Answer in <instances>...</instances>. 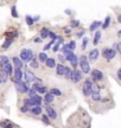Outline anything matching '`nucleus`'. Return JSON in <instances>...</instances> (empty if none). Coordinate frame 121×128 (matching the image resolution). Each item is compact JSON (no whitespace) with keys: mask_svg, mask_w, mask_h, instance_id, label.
<instances>
[{"mask_svg":"<svg viewBox=\"0 0 121 128\" xmlns=\"http://www.w3.org/2000/svg\"><path fill=\"white\" fill-rule=\"evenodd\" d=\"M78 65H80L83 74H89L90 72V64H89V61H88V56H86V55L81 56L80 61H78Z\"/></svg>","mask_w":121,"mask_h":128,"instance_id":"nucleus-1","label":"nucleus"},{"mask_svg":"<svg viewBox=\"0 0 121 128\" xmlns=\"http://www.w3.org/2000/svg\"><path fill=\"white\" fill-rule=\"evenodd\" d=\"M20 58L25 63H30L34 58V54L31 49H23L20 51Z\"/></svg>","mask_w":121,"mask_h":128,"instance_id":"nucleus-2","label":"nucleus"},{"mask_svg":"<svg viewBox=\"0 0 121 128\" xmlns=\"http://www.w3.org/2000/svg\"><path fill=\"white\" fill-rule=\"evenodd\" d=\"M116 52L118 51L115 50L114 47H103L102 49V57L106 58L107 61H112L116 56Z\"/></svg>","mask_w":121,"mask_h":128,"instance_id":"nucleus-3","label":"nucleus"},{"mask_svg":"<svg viewBox=\"0 0 121 128\" xmlns=\"http://www.w3.org/2000/svg\"><path fill=\"white\" fill-rule=\"evenodd\" d=\"M14 87H15V89H17L19 93H21V94H26L27 91H29V89H30L27 82L15 81V80H14Z\"/></svg>","mask_w":121,"mask_h":128,"instance_id":"nucleus-4","label":"nucleus"},{"mask_svg":"<svg viewBox=\"0 0 121 128\" xmlns=\"http://www.w3.org/2000/svg\"><path fill=\"white\" fill-rule=\"evenodd\" d=\"M90 76H91V80L94 82H99V81H102L103 80V74H102V71L99 70V69H93L90 71Z\"/></svg>","mask_w":121,"mask_h":128,"instance_id":"nucleus-5","label":"nucleus"},{"mask_svg":"<svg viewBox=\"0 0 121 128\" xmlns=\"http://www.w3.org/2000/svg\"><path fill=\"white\" fill-rule=\"evenodd\" d=\"M99 56H100V51H99L97 49L90 50V51H89V55H88V61H89V63L95 62L97 58H99Z\"/></svg>","mask_w":121,"mask_h":128,"instance_id":"nucleus-6","label":"nucleus"},{"mask_svg":"<svg viewBox=\"0 0 121 128\" xmlns=\"http://www.w3.org/2000/svg\"><path fill=\"white\" fill-rule=\"evenodd\" d=\"M45 112H46L47 116H49L50 119H52V120H56V119L58 117L57 112H56V110H55L52 107H50L49 104H45Z\"/></svg>","mask_w":121,"mask_h":128,"instance_id":"nucleus-7","label":"nucleus"},{"mask_svg":"<svg viewBox=\"0 0 121 128\" xmlns=\"http://www.w3.org/2000/svg\"><path fill=\"white\" fill-rule=\"evenodd\" d=\"M82 70H77V69H74L73 70V76H71V81L74 83H78V82L82 80Z\"/></svg>","mask_w":121,"mask_h":128,"instance_id":"nucleus-8","label":"nucleus"},{"mask_svg":"<svg viewBox=\"0 0 121 128\" xmlns=\"http://www.w3.org/2000/svg\"><path fill=\"white\" fill-rule=\"evenodd\" d=\"M24 77V72L21 71V68H15L13 70V80L15 81H21Z\"/></svg>","mask_w":121,"mask_h":128,"instance_id":"nucleus-9","label":"nucleus"},{"mask_svg":"<svg viewBox=\"0 0 121 128\" xmlns=\"http://www.w3.org/2000/svg\"><path fill=\"white\" fill-rule=\"evenodd\" d=\"M55 100V95L51 94L50 91H46L45 94H44V99H43V102H45V104H50V103H52Z\"/></svg>","mask_w":121,"mask_h":128,"instance_id":"nucleus-10","label":"nucleus"},{"mask_svg":"<svg viewBox=\"0 0 121 128\" xmlns=\"http://www.w3.org/2000/svg\"><path fill=\"white\" fill-rule=\"evenodd\" d=\"M24 78H25V81L29 83V82H32L36 80V75H34L31 70H26V71L24 72Z\"/></svg>","mask_w":121,"mask_h":128,"instance_id":"nucleus-11","label":"nucleus"},{"mask_svg":"<svg viewBox=\"0 0 121 128\" xmlns=\"http://www.w3.org/2000/svg\"><path fill=\"white\" fill-rule=\"evenodd\" d=\"M64 71H65V67H64V63H60V64H56V74L58 76H64Z\"/></svg>","mask_w":121,"mask_h":128,"instance_id":"nucleus-12","label":"nucleus"},{"mask_svg":"<svg viewBox=\"0 0 121 128\" xmlns=\"http://www.w3.org/2000/svg\"><path fill=\"white\" fill-rule=\"evenodd\" d=\"M30 112H31V114L32 115L38 116V115H42V113H43V108L40 107V106H33V107L30 109Z\"/></svg>","mask_w":121,"mask_h":128,"instance_id":"nucleus-13","label":"nucleus"},{"mask_svg":"<svg viewBox=\"0 0 121 128\" xmlns=\"http://www.w3.org/2000/svg\"><path fill=\"white\" fill-rule=\"evenodd\" d=\"M45 67L49 68V69H52V68L56 67V59L52 58V57H47L46 61H45Z\"/></svg>","mask_w":121,"mask_h":128,"instance_id":"nucleus-14","label":"nucleus"},{"mask_svg":"<svg viewBox=\"0 0 121 128\" xmlns=\"http://www.w3.org/2000/svg\"><path fill=\"white\" fill-rule=\"evenodd\" d=\"M31 99H32V102H33V106H42L43 99H42V96L39 94L34 95L33 97H31Z\"/></svg>","mask_w":121,"mask_h":128,"instance_id":"nucleus-15","label":"nucleus"},{"mask_svg":"<svg viewBox=\"0 0 121 128\" xmlns=\"http://www.w3.org/2000/svg\"><path fill=\"white\" fill-rule=\"evenodd\" d=\"M90 97L93 101H100L101 100V94H100V90H93L91 94H90Z\"/></svg>","mask_w":121,"mask_h":128,"instance_id":"nucleus-16","label":"nucleus"},{"mask_svg":"<svg viewBox=\"0 0 121 128\" xmlns=\"http://www.w3.org/2000/svg\"><path fill=\"white\" fill-rule=\"evenodd\" d=\"M101 25H102V23H101V21H99V20L93 21V23L90 24V26H89V31H91V32H93V31H96V30H97Z\"/></svg>","mask_w":121,"mask_h":128,"instance_id":"nucleus-17","label":"nucleus"},{"mask_svg":"<svg viewBox=\"0 0 121 128\" xmlns=\"http://www.w3.org/2000/svg\"><path fill=\"white\" fill-rule=\"evenodd\" d=\"M12 62H13V64L15 68H23V65H24L23 59H21L20 57H13V58H12Z\"/></svg>","mask_w":121,"mask_h":128,"instance_id":"nucleus-18","label":"nucleus"},{"mask_svg":"<svg viewBox=\"0 0 121 128\" xmlns=\"http://www.w3.org/2000/svg\"><path fill=\"white\" fill-rule=\"evenodd\" d=\"M49 32H50V30H49L47 27H42V30H40V32H39L40 38H42V39L47 38V37H49Z\"/></svg>","mask_w":121,"mask_h":128,"instance_id":"nucleus-19","label":"nucleus"},{"mask_svg":"<svg viewBox=\"0 0 121 128\" xmlns=\"http://www.w3.org/2000/svg\"><path fill=\"white\" fill-rule=\"evenodd\" d=\"M0 69H4V70L7 72V75H8V76L13 74V68H12V64H10V62H8V63H6L4 67L0 68Z\"/></svg>","mask_w":121,"mask_h":128,"instance_id":"nucleus-20","label":"nucleus"},{"mask_svg":"<svg viewBox=\"0 0 121 128\" xmlns=\"http://www.w3.org/2000/svg\"><path fill=\"white\" fill-rule=\"evenodd\" d=\"M101 37H102V36H101V32L100 31H96L94 34V39H93V44H94V45H97V44H99Z\"/></svg>","mask_w":121,"mask_h":128,"instance_id":"nucleus-21","label":"nucleus"},{"mask_svg":"<svg viewBox=\"0 0 121 128\" xmlns=\"http://www.w3.org/2000/svg\"><path fill=\"white\" fill-rule=\"evenodd\" d=\"M0 78H1L2 83H5L7 81V78H8V75H7V72L4 69H0Z\"/></svg>","mask_w":121,"mask_h":128,"instance_id":"nucleus-22","label":"nucleus"},{"mask_svg":"<svg viewBox=\"0 0 121 128\" xmlns=\"http://www.w3.org/2000/svg\"><path fill=\"white\" fill-rule=\"evenodd\" d=\"M109 25H110V15H107V17H106V19H105V21L102 23V25H101V26H102L103 30H106V28L109 27Z\"/></svg>","mask_w":121,"mask_h":128,"instance_id":"nucleus-23","label":"nucleus"},{"mask_svg":"<svg viewBox=\"0 0 121 128\" xmlns=\"http://www.w3.org/2000/svg\"><path fill=\"white\" fill-rule=\"evenodd\" d=\"M12 42H13V39H12V38H6V41L2 43V46H1V47H2L4 50H6V49H8V47L11 46Z\"/></svg>","mask_w":121,"mask_h":128,"instance_id":"nucleus-24","label":"nucleus"},{"mask_svg":"<svg viewBox=\"0 0 121 128\" xmlns=\"http://www.w3.org/2000/svg\"><path fill=\"white\" fill-rule=\"evenodd\" d=\"M71 76H73V70L70 68L65 67V71H64V77L67 80H71Z\"/></svg>","mask_w":121,"mask_h":128,"instance_id":"nucleus-25","label":"nucleus"},{"mask_svg":"<svg viewBox=\"0 0 121 128\" xmlns=\"http://www.w3.org/2000/svg\"><path fill=\"white\" fill-rule=\"evenodd\" d=\"M5 36H6V38H17L18 36H19V33H18V31H11V32H6L5 33Z\"/></svg>","mask_w":121,"mask_h":128,"instance_id":"nucleus-26","label":"nucleus"},{"mask_svg":"<svg viewBox=\"0 0 121 128\" xmlns=\"http://www.w3.org/2000/svg\"><path fill=\"white\" fill-rule=\"evenodd\" d=\"M46 58H47V55H46L45 51H43V52L38 54V59H39V62H42V63H45Z\"/></svg>","mask_w":121,"mask_h":128,"instance_id":"nucleus-27","label":"nucleus"},{"mask_svg":"<svg viewBox=\"0 0 121 128\" xmlns=\"http://www.w3.org/2000/svg\"><path fill=\"white\" fill-rule=\"evenodd\" d=\"M49 91H50L51 94H54L55 96H62V94H63V93H62V90H60L58 88H51Z\"/></svg>","mask_w":121,"mask_h":128,"instance_id":"nucleus-28","label":"nucleus"},{"mask_svg":"<svg viewBox=\"0 0 121 128\" xmlns=\"http://www.w3.org/2000/svg\"><path fill=\"white\" fill-rule=\"evenodd\" d=\"M8 61H10V59H8L7 56H1V57H0V68H2L6 63H8Z\"/></svg>","mask_w":121,"mask_h":128,"instance_id":"nucleus-29","label":"nucleus"},{"mask_svg":"<svg viewBox=\"0 0 121 128\" xmlns=\"http://www.w3.org/2000/svg\"><path fill=\"white\" fill-rule=\"evenodd\" d=\"M25 20H26V24L29 26H32L34 24V20H33V17H31V15H29L27 14L26 17H25Z\"/></svg>","mask_w":121,"mask_h":128,"instance_id":"nucleus-30","label":"nucleus"},{"mask_svg":"<svg viewBox=\"0 0 121 128\" xmlns=\"http://www.w3.org/2000/svg\"><path fill=\"white\" fill-rule=\"evenodd\" d=\"M91 89H89V88L87 87H83L82 88V93H83V96H86V97H88V96H90V94H91Z\"/></svg>","mask_w":121,"mask_h":128,"instance_id":"nucleus-31","label":"nucleus"},{"mask_svg":"<svg viewBox=\"0 0 121 128\" xmlns=\"http://www.w3.org/2000/svg\"><path fill=\"white\" fill-rule=\"evenodd\" d=\"M11 14H12L13 18H18V17H19L18 11H17V6H15V5H13V6L11 7Z\"/></svg>","mask_w":121,"mask_h":128,"instance_id":"nucleus-32","label":"nucleus"},{"mask_svg":"<svg viewBox=\"0 0 121 128\" xmlns=\"http://www.w3.org/2000/svg\"><path fill=\"white\" fill-rule=\"evenodd\" d=\"M70 64H71V67L74 68V69H76V68L78 67V58H77V56H75L74 58L70 61Z\"/></svg>","mask_w":121,"mask_h":128,"instance_id":"nucleus-33","label":"nucleus"},{"mask_svg":"<svg viewBox=\"0 0 121 128\" xmlns=\"http://www.w3.org/2000/svg\"><path fill=\"white\" fill-rule=\"evenodd\" d=\"M30 67L33 68V69H38V68H39V63H38V61H37L36 58H33L32 61L30 62Z\"/></svg>","mask_w":121,"mask_h":128,"instance_id":"nucleus-34","label":"nucleus"},{"mask_svg":"<svg viewBox=\"0 0 121 128\" xmlns=\"http://www.w3.org/2000/svg\"><path fill=\"white\" fill-rule=\"evenodd\" d=\"M42 121L44 122L45 125H51V122H50V117L47 116V114L42 115Z\"/></svg>","mask_w":121,"mask_h":128,"instance_id":"nucleus-35","label":"nucleus"},{"mask_svg":"<svg viewBox=\"0 0 121 128\" xmlns=\"http://www.w3.org/2000/svg\"><path fill=\"white\" fill-rule=\"evenodd\" d=\"M23 102H24V104H26V106H29V107H33V102H32V99H31V97L25 99Z\"/></svg>","mask_w":121,"mask_h":128,"instance_id":"nucleus-36","label":"nucleus"},{"mask_svg":"<svg viewBox=\"0 0 121 128\" xmlns=\"http://www.w3.org/2000/svg\"><path fill=\"white\" fill-rule=\"evenodd\" d=\"M27 94H29V97H33L34 95H37V90L33 89V88H31V89H29V91H27Z\"/></svg>","mask_w":121,"mask_h":128,"instance_id":"nucleus-37","label":"nucleus"},{"mask_svg":"<svg viewBox=\"0 0 121 128\" xmlns=\"http://www.w3.org/2000/svg\"><path fill=\"white\" fill-rule=\"evenodd\" d=\"M77 26H80V20H77V19H73L71 20V23H70V27H77Z\"/></svg>","mask_w":121,"mask_h":128,"instance_id":"nucleus-38","label":"nucleus"},{"mask_svg":"<svg viewBox=\"0 0 121 128\" xmlns=\"http://www.w3.org/2000/svg\"><path fill=\"white\" fill-rule=\"evenodd\" d=\"M54 44H55V41H52V39H51V42H50V43H47V44H45V45H44V51H47L49 49H51Z\"/></svg>","mask_w":121,"mask_h":128,"instance_id":"nucleus-39","label":"nucleus"},{"mask_svg":"<svg viewBox=\"0 0 121 128\" xmlns=\"http://www.w3.org/2000/svg\"><path fill=\"white\" fill-rule=\"evenodd\" d=\"M60 45H62V43H60V42H57V43H55V45L52 46V50H54V52H57L58 50H60Z\"/></svg>","mask_w":121,"mask_h":128,"instance_id":"nucleus-40","label":"nucleus"},{"mask_svg":"<svg viewBox=\"0 0 121 128\" xmlns=\"http://www.w3.org/2000/svg\"><path fill=\"white\" fill-rule=\"evenodd\" d=\"M113 47H114L119 54H121V44L120 43H114V44H113Z\"/></svg>","mask_w":121,"mask_h":128,"instance_id":"nucleus-41","label":"nucleus"},{"mask_svg":"<svg viewBox=\"0 0 121 128\" xmlns=\"http://www.w3.org/2000/svg\"><path fill=\"white\" fill-rule=\"evenodd\" d=\"M87 45H88V38L87 37H84L83 38V41H82V50H86V47H87Z\"/></svg>","mask_w":121,"mask_h":128,"instance_id":"nucleus-42","label":"nucleus"},{"mask_svg":"<svg viewBox=\"0 0 121 128\" xmlns=\"http://www.w3.org/2000/svg\"><path fill=\"white\" fill-rule=\"evenodd\" d=\"M20 112H21V113H29V112H30V107L26 106V104H24L23 107L20 108Z\"/></svg>","mask_w":121,"mask_h":128,"instance_id":"nucleus-43","label":"nucleus"},{"mask_svg":"<svg viewBox=\"0 0 121 128\" xmlns=\"http://www.w3.org/2000/svg\"><path fill=\"white\" fill-rule=\"evenodd\" d=\"M49 37H50V38H51L52 41H56V39H58V36L55 33V32H51V31L49 32Z\"/></svg>","mask_w":121,"mask_h":128,"instance_id":"nucleus-44","label":"nucleus"},{"mask_svg":"<svg viewBox=\"0 0 121 128\" xmlns=\"http://www.w3.org/2000/svg\"><path fill=\"white\" fill-rule=\"evenodd\" d=\"M84 33H86V30H84V28H83V30H80V31L76 33V37H77V38H82V37L84 36Z\"/></svg>","mask_w":121,"mask_h":128,"instance_id":"nucleus-45","label":"nucleus"},{"mask_svg":"<svg viewBox=\"0 0 121 128\" xmlns=\"http://www.w3.org/2000/svg\"><path fill=\"white\" fill-rule=\"evenodd\" d=\"M68 45H69V49H70V50H73V51H74L75 47H76V42H75V41H71L70 43H69V44H68Z\"/></svg>","mask_w":121,"mask_h":128,"instance_id":"nucleus-46","label":"nucleus"},{"mask_svg":"<svg viewBox=\"0 0 121 128\" xmlns=\"http://www.w3.org/2000/svg\"><path fill=\"white\" fill-rule=\"evenodd\" d=\"M58 59H60V63H64V62L67 61V58H65L64 55H58Z\"/></svg>","mask_w":121,"mask_h":128,"instance_id":"nucleus-47","label":"nucleus"},{"mask_svg":"<svg viewBox=\"0 0 121 128\" xmlns=\"http://www.w3.org/2000/svg\"><path fill=\"white\" fill-rule=\"evenodd\" d=\"M116 77H118L119 81H121V68L118 69V71H116Z\"/></svg>","mask_w":121,"mask_h":128,"instance_id":"nucleus-48","label":"nucleus"},{"mask_svg":"<svg viewBox=\"0 0 121 128\" xmlns=\"http://www.w3.org/2000/svg\"><path fill=\"white\" fill-rule=\"evenodd\" d=\"M64 32H65V33H67V34H69V33H70V32H71V30H70L69 27H64Z\"/></svg>","mask_w":121,"mask_h":128,"instance_id":"nucleus-49","label":"nucleus"},{"mask_svg":"<svg viewBox=\"0 0 121 128\" xmlns=\"http://www.w3.org/2000/svg\"><path fill=\"white\" fill-rule=\"evenodd\" d=\"M40 41H42V38H40V37H36V38H34V39H33V42H34V43H39Z\"/></svg>","mask_w":121,"mask_h":128,"instance_id":"nucleus-50","label":"nucleus"},{"mask_svg":"<svg viewBox=\"0 0 121 128\" xmlns=\"http://www.w3.org/2000/svg\"><path fill=\"white\" fill-rule=\"evenodd\" d=\"M33 20H34V23H36V21H38V20H40V17H39V15H36V17H33Z\"/></svg>","mask_w":121,"mask_h":128,"instance_id":"nucleus-51","label":"nucleus"},{"mask_svg":"<svg viewBox=\"0 0 121 128\" xmlns=\"http://www.w3.org/2000/svg\"><path fill=\"white\" fill-rule=\"evenodd\" d=\"M65 13H67V14H71V11H70V10H65Z\"/></svg>","mask_w":121,"mask_h":128,"instance_id":"nucleus-52","label":"nucleus"},{"mask_svg":"<svg viewBox=\"0 0 121 128\" xmlns=\"http://www.w3.org/2000/svg\"><path fill=\"white\" fill-rule=\"evenodd\" d=\"M118 21H119V23H121V15H119V17H118Z\"/></svg>","mask_w":121,"mask_h":128,"instance_id":"nucleus-53","label":"nucleus"},{"mask_svg":"<svg viewBox=\"0 0 121 128\" xmlns=\"http://www.w3.org/2000/svg\"><path fill=\"white\" fill-rule=\"evenodd\" d=\"M1 83H2V81H1V78H0V84H1Z\"/></svg>","mask_w":121,"mask_h":128,"instance_id":"nucleus-54","label":"nucleus"}]
</instances>
